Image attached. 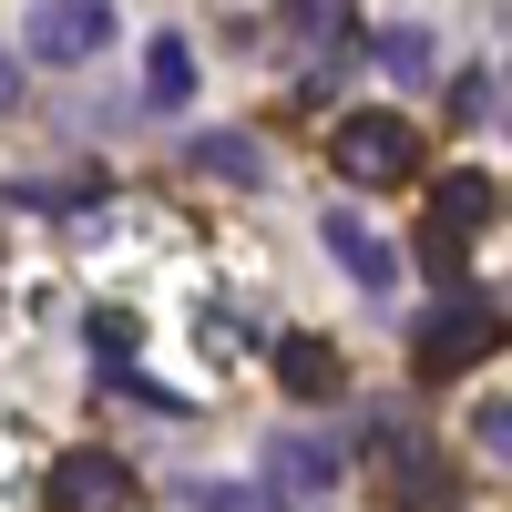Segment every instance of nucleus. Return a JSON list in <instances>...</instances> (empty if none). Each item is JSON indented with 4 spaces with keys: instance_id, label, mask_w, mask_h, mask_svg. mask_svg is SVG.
<instances>
[{
    "instance_id": "4",
    "label": "nucleus",
    "mask_w": 512,
    "mask_h": 512,
    "mask_svg": "<svg viewBox=\"0 0 512 512\" xmlns=\"http://www.w3.org/2000/svg\"><path fill=\"white\" fill-rule=\"evenodd\" d=\"M21 41H31V62H93L103 52V41H113V11H103V0H41V11L21 21Z\"/></svg>"
},
{
    "instance_id": "10",
    "label": "nucleus",
    "mask_w": 512,
    "mask_h": 512,
    "mask_svg": "<svg viewBox=\"0 0 512 512\" xmlns=\"http://www.w3.org/2000/svg\"><path fill=\"white\" fill-rule=\"evenodd\" d=\"M277 379H287L297 400H328V390H338V349H318V338H287V349H277Z\"/></svg>"
},
{
    "instance_id": "3",
    "label": "nucleus",
    "mask_w": 512,
    "mask_h": 512,
    "mask_svg": "<svg viewBox=\"0 0 512 512\" xmlns=\"http://www.w3.org/2000/svg\"><path fill=\"white\" fill-rule=\"evenodd\" d=\"M502 216V185L492 175H431V226H420V267L431 277H461V246Z\"/></svg>"
},
{
    "instance_id": "2",
    "label": "nucleus",
    "mask_w": 512,
    "mask_h": 512,
    "mask_svg": "<svg viewBox=\"0 0 512 512\" xmlns=\"http://www.w3.org/2000/svg\"><path fill=\"white\" fill-rule=\"evenodd\" d=\"M502 349V308H492V297H441V308L431 318H420V338H410V369L420 379H461V369H472V359H492Z\"/></svg>"
},
{
    "instance_id": "1",
    "label": "nucleus",
    "mask_w": 512,
    "mask_h": 512,
    "mask_svg": "<svg viewBox=\"0 0 512 512\" xmlns=\"http://www.w3.org/2000/svg\"><path fill=\"white\" fill-rule=\"evenodd\" d=\"M328 175H349L359 195H390V185H420V134L379 103V113H338L328 134Z\"/></svg>"
},
{
    "instance_id": "14",
    "label": "nucleus",
    "mask_w": 512,
    "mask_h": 512,
    "mask_svg": "<svg viewBox=\"0 0 512 512\" xmlns=\"http://www.w3.org/2000/svg\"><path fill=\"white\" fill-rule=\"evenodd\" d=\"M195 502H205V512H267V492H256V482H205Z\"/></svg>"
},
{
    "instance_id": "6",
    "label": "nucleus",
    "mask_w": 512,
    "mask_h": 512,
    "mask_svg": "<svg viewBox=\"0 0 512 512\" xmlns=\"http://www.w3.org/2000/svg\"><path fill=\"white\" fill-rule=\"evenodd\" d=\"M144 103H154V113H185V103H195V41H185V31H154V41H144Z\"/></svg>"
},
{
    "instance_id": "15",
    "label": "nucleus",
    "mask_w": 512,
    "mask_h": 512,
    "mask_svg": "<svg viewBox=\"0 0 512 512\" xmlns=\"http://www.w3.org/2000/svg\"><path fill=\"white\" fill-rule=\"evenodd\" d=\"M11 103H21V62L0 52V113H11Z\"/></svg>"
},
{
    "instance_id": "7",
    "label": "nucleus",
    "mask_w": 512,
    "mask_h": 512,
    "mask_svg": "<svg viewBox=\"0 0 512 512\" xmlns=\"http://www.w3.org/2000/svg\"><path fill=\"white\" fill-rule=\"evenodd\" d=\"M318 236L338 246V267H349L359 287H390V277H400V256H390V246H379V236H369V226L349 216V205H328V226H318Z\"/></svg>"
},
{
    "instance_id": "11",
    "label": "nucleus",
    "mask_w": 512,
    "mask_h": 512,
    "mask_svg": "<svg viewBox=\"0 0 512 512\" xmlns=\"http://www.w3.org/2000/svg\"><path fill=\"white\" fill-rule=\"evenodd\" d=\"M369 52H379V72H390V82H420V72H431V41H420V31H379Z\"/></svg>"
},
{
    "instance_id": "12",
    "label": "nucleus",
    "mask_w": 512,
    "mask_h": 512,
    "mask_svg": "<svg viewBox=\"0 0 512 512\" xmlns=\"http://www.w3.org/2000/svg\"><path fill=\"white\" fill-rule=\"evenodd\" d=\"M93 359H103V369L134 359V318H123V308H93Z\"/></svg>"
},
{
    "instance_id": "13",
    "label": "nucleus",
    "mask_w": 512,
    "mask_h": 512,
    "mask_svg": "<svg viewBox=\"0 0 512 512\" xmlns=\"http://www.w3.org/2000/svg\"><path fill=\"white\" fill-rule=\"evenodd\" d=\"M451 113H461V123H492V72H461V82H451Z\"/></svg>"
},
{
    "instance_id": "9",
    "label": "nucleus",
    "mask_w": 512,
    "mask_h": 512,
    "mask_svg": "<svg viewBox=\"0 0 512 512\" xmlns=\"http://www.w3.org/2000/svg\"><path fill=\"white\" fill-rule=\"evenodd\" d=\"M267 472H277L287 492H328V482H338V441H297V431H287V441L267 451Z\"/></svg>"
},
{
    "instance_id": "5",
    "label": "nucleus",
    "mask_w": 512,
    "mask_h": 512,
    "mask_svg": "<svg viewBox=\"0 0 512 512\" xmlns=\"http://www.w3.org/2000/svg\"><path fill=\"white\" fill-rule=\"evenodd\" d=\"M41 502L52 512H123L134 502V472H123L113 451H62L52 472H41Z\"/></svg>"
},
{
    "instance_id": "8",
    "label": "nucleus",
    "mask_w": 512,
    "mask_h": 512,
    "mask_svg": "<svg viewBox=\"0 0 512 512\" xmlns=\"http://www.w3.org/2000/svg\"><path fill=\"white\" fill-rule=\"evenodd\" d=\"M195 175H216V185H267V144L256 134H195Z\"/></svg>"
}]
</instances>
